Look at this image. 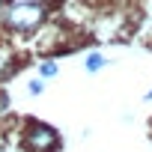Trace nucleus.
<instances>
[{"label": "nucleus", "mask_w": 152, "mask_h": 152, "mask_svg": "<svg viewBox=\"0 0 152 152\" xmlns=\"http://www.w3.org/2000/svg\"><path fill=\"white\" fill-rule=\"evenodd\" d=\"M57 72H60V66H57V63H42V66H39V78H42V81L57 78Z\"/></svg>", "instance_id": "20e7f679"}, {"label": "nucleus", "mask_w": 152, "mask_h": 152, "mask_svg": "<svg viewBox=\"0 0 152 152\" xmlns=\"http://www.w3.org/2000/svg\"><path fill=\"white\" fill-rule=\"evenodd\" d=\"M48 9L45 3H36V0H21V3H12L6 12H3V24L12 30V33H33L42 27Z\"/></svg>", "instance_id": "f257e3e1"}, {"label": "nucleus", "mask_w": 152, "mask_h": 152, "mask_svg": "<svg viewBox=\"0 0 152 152\" xmlns=\"http://www.w3.org/2000/svg\"><path fill=\"white\" fill-rule=\"evenodd\" d=\"M143 99H146V102H152V90H149V93H146V96H143Z\"/></svg>", "instance_id": "423d86ee"}, {"label": "nucleus", "mask_w": 152, "mask_h": 152, "mask_svg": "<svg viewBox=\"0 0 152 152\" xmlns=\"http://www.w3.org/2000/svg\"><path fill=\"white\" fill-rule=\"evenodd\" d=\"M3 9H6V0H0V12H3Z\"/></svg>", "instance_id": "0eeeda50"}, {"label": "nucleus", "mask_w": 152, "mask_h": 152, "mask_svg": "<svg viewBox=\"0 0 152 152\" xmlns=\"http://www.w3.org/2000/svg\"><path fill=\"white\" fill-rule=\"evenodd\" d=\"M24 146L30 152H57L60 134L51 125H45V122H30L27 131H24Z\"/></svg>", "instance_id": "f03ea898"}, {"label": "nucleus", "mask_w": 152, "mask_h": 152, "mask_svg": "<svg viewBox=\"0 0 152 152\" xmlns=\"http://www.w3.org/2000/svg\"><path fill=\"white\" fill-rule=\"evenodd\" d=\"M27 93H30V96H42V93H45V81H42V78H33V81L27 84Z\"/></svg>", "instance_id": "39448f33"}, {"label": "nucleus", "mask_w": 152, "mask_h": 152, "mask_svg": "<svg viewBox=\"0 0 152 152\" xmlns=\"http://www.w3.org/2000/svg\"><path fill=\"white\" fill-rule=\"evenodd\" d=\"M107 66V60H104V54H99V51H90L87 57H84V69L90 72V75H96V72H102Z\"/></svg>", "instance_id": "7ed1b4c3"}]
</instances>
